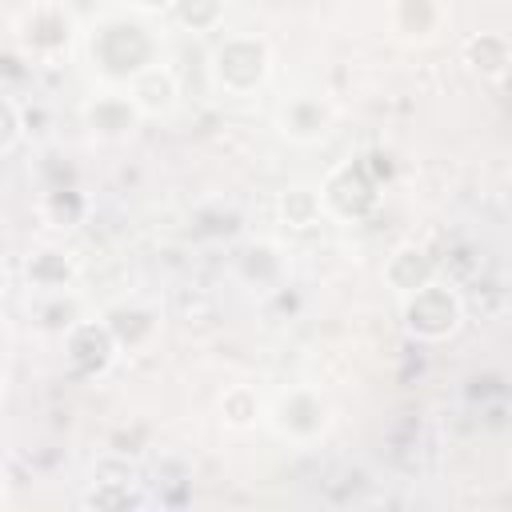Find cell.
Masks as SVG:
<instances>
[{"label":"cell","instance_id":"cell-1","mask_svg":"<svg viewBox=\"0 0 512 512\" xmlns=\"http://www.w3.org/2000/svg\"><path fill=\"white\" fill-rule=\"evenodd\" d=\"M408 324L420 336H444L456 328V300L444 288H416V300L408 304Z\"/></svg>","mask_w":512,"mask_h":512},{"label":"cell","instance_id":"cell-2","mask_svg":"<svg viewBox=\"0 0 512 512\" xmlns=\"http://www.w3.org/2000/svg\"><path fill=\"white\" fill-rule=\"evenodd\" d=\"M172 100H176V84H172L168 72L148 68V72L136 76V88H132V104L136 108H144V112H168Z\"/></svg>","mask_w":512,"mask_h":512},{"label":"cell","instance_id":"cell-3","mask_svg":"<svg viewBox=\"0 0 512 512\" xmlns=\"http://www.w3.org/2000/svg\"><path fill=\"white\" fill-rule=\"evenodd\" d=\"M240 400H244V392H240V388L224 396V416H228L232 424H248V420L256 416V400H252V404H240Z\"/></svg>","mask_w":512,"mask_h":512},{"label":"cell","instance_id":"cell-4","mask_svg":"<svg viewBox=\"0 0 512 512\" xmlns=\"http://www.w3.org/2000/svg\"><path fill=\"white\" fill-rule=\"evenodd\" d=\"M140 8H148V12H160V8H168V4H176V0H136Z\"/></svg>","mask_w":512,"mask_h":512}]
</instances>
